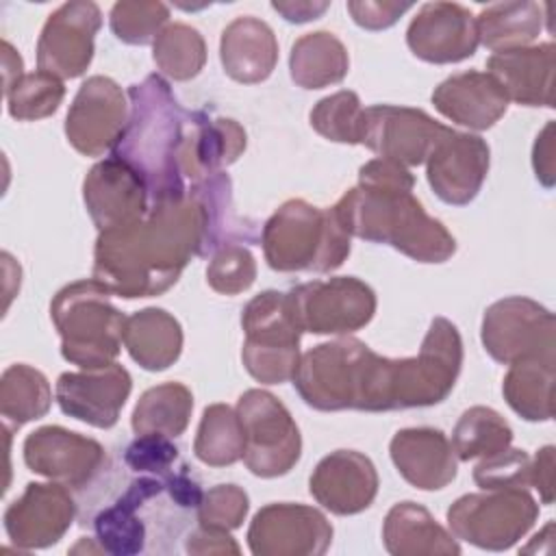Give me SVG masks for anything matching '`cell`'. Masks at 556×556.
<instances>
[{"label":"cell","mask_w":556,"mask_h":556,"mask_svg":"<svg viewBox=\"0 0 556 556\" xmlns=\"http://www.w3.org/2000/svg\"><path fill=\"white\" fill-rule=\"evenodd\" d=\"M536 517L534 497L517 486L463 495L447 510V523L456 539L493 552L513 547Z\"/></svg>","instance_id":"8"},{"label":"cell","mask_w":556,"mask_h":556,"mask_svg":"<svg viewBox=\"0 0 556 556\" xmlns=\"http://www.w3.org/2000/svg\"><path fill=\"white\" fill-rule=\"evenodd\" d=\"M265 261L276 271H332L350 254V235L332 208L304 200L285 202L263 226Z\"/></svg>","instance_id":"5"},{"label":"cell","mask_w":556,"mask_h":556,"mask_svg":"<svg viewBox=\"0 0 556 556\" xmlns=\"http://www.w3.org/2000/svg\"><path fill=\"white\" fill-rule=\"evenodd\" d=\"M102 24L98 4L65 2L43 24L37 65L56 78L80 76L93 59V37Z\"/></svg>","instance_id":"15"},{"label":"cell","mask_w":556,"mask_h":556,"mask_svg":"<svg viewBox=\"0 0 556 556\" xmlns=\"http://www.w3.org/2000/svg\"><path fill=\"white\" fill-rule=\"evenodd\" d=\"M122 343L148 371L167 369L182 350V328L163 308H143L126 317Z\"/></svg>","instance_id":"29"},{"label":"cell","mask_w":556,"mask_h":556,"mask_svg":"<svg viewBox=\"0 0 556 556\" xmlns=\"http://www.w3.org/2000/svg\"><path fill=\"white\" fill-rule=\"evenodd\" d=\"M4 96L9 115L20 122H30L52 115L65 96V87L61 78L37 70L24 74Z\"/></svg>","instance_id":"39"},{"label":"cell","mask_w":556,"mask_h":556,"mask_svg":"<svg viewBox=\"0 0 556 556\" xmlns=\"http://www.w3.org/2000/svg\"><path fill=\"white\" fill-rule=\"evenodd\" d=\"M287 293L302 332L350 334L376 313V293L354 276L313 280Z\"/></svg>","instance_id":"10"},{"label":"cell","mask_w":556,"mask_h":556,"mask_svg":"<svg viewBox=\"0 0 556 556\" xmlns=\"http://www.w3.org/2000/svg\"><path fill=\"white\" fill-rule=\"evenodd\" d=\"M554 43L502 50L486 59V74L497 80L508 102L523 106H554Z\"/></svg>","instance_id":"24"},{"label":"cell","mask_w":556,"mask_h":556,"mask_svg":"<svg viewBox=\"0 0 556 556\" xmlns=\"http://www.w3.org/2000/svg\"><path fill=\"white\" fill-rule=\"evenodd\" d=\"M428 182L434 193L454 206L469 204L489 172V146L478 135L452 132L428 156Z\"/></svg>","instance_id":"21"},{"label":"cell","mask_w":556,"mask_h":556,"mask_svg":"<svg viewBox=\"0 0 556 556\" xmlns=\"http://www.w3.org/2000/svg\"><path fill=\"white\" fill-rule=\"evenodd\" d=\"M245 341L241 358L252 378L265 384L293 380L300 363V326L289 293L263 291L248 302L241 315Z\"/></svg>","instance_id":"7"},{"label":"cell","mask_w":556,"mask_h":556,"mask_svg":"<svg viewBox=\"0 0 556 556\" xmlns=\"http://www.w3.org/2000/svg\"><path fill=\"white\" fill-rule=\"evenodd\" d=\"M2 67H4V93L24 76L22 56L13 50L9 41H2Z\"/></svg>","instance_id":"51"},{"label":"cell","mask_w":556,"mask_h":556,"mask_svg":"<svg viewBox=\"0 0 556 556\" xmlns=\"http://www.w3.org/2000/svg\"><path fill=\"white\" fill-rule=\"evenodd\" d=\"M415 56L428 63H458L478 48L476 17L456 2H428L406 30Z\"/></svg>","instance_id":"20"},{"label":"cell","mask_w":556,"mask_h":556,"mask_svg":"<svg viewBox=\"0 0 556 556\" xmlns=\"http://www.w3.org/2000/svg\"><path fill=\"white\" fill-rule=\"evenodd\" d=\"M185 549L189 554H239V545L232 541L228 530L206 526H200L189 534Z\"/></svg>","instance_id":"47"},{"label":"cell","mask_w":556,"mask_h":556,"mask_svg":"<svg viewBox=\"0 0 556 556\" xmlns=\"http://www.w3.org/2000/svg\"><path fill=\"white\" fill-rule=\"evenodd\" d=\"M169 9L163 2H117L111 9V30L124 43H154L167 24Z\"/></svg>","instance_id":"41"},{"label":"cell","mask_w":556,"mask_h":556,"mask_svg":"<svg viewBox=\"0 0 556 556\" xmlns=\"http://www.w3.org/2000/svg\"><path fill=\"white\" fill-rule=\"evenodd\" d=\"M532 460L523 450H502L482 458L473 469V480L480 489H526L530 486Z\"/></svg>","instance_id":"43"},{"label":"cell","mask_w":556,"mask_h":556,"mask_svg":"<svg viewBox=\"0 0 556 556\" xmlns=\"http://www.w3.org/2000/svg\"><path fill=\"white\" fill-rule=\"evenodd\" d=\"M219 56L224 72L232 80L245 85L261 83L274 72L278 61L274 30L252 15L237 17L222 33Z\"/></svg>","instance_id":"28"},{"label":"cell","mask_w":556,"mask_h":556,"mask_svg":"<svg viewBox=\"0 0 556 556\" xmlns=\"http://www.w3.org/2000/svg\"><path fill=\"white\" fill-rule=\"evenodd\" d=\"M330 4L328 2H271V9L278 11L287 22L293 24H302V22H311L317 20Z\"/></svg>","instance_id":"50"},{"label":"cell","mask_w":556,"mask_h":556,"mask_svg":"<svg viewBox=\"0 0 556 556\" xmlns=\"http://www.w3.org/2000/svg\"><path fill=\"white\" fill-rule=\"evenodd\" d=\"M363 106L354 91H337L315 104L311 126L326 139L339 143H361Z\"/></svg>","instance_id":"40"},{"label":"cell","mask_w":556,"mask_h":556,"mask_svg":"<svg viewBox=\"0 0 556 556\" xmlns=\"http://www.w3.org/2000/svg\"><path fill=\"white\" fill-rule=\"evenodd\" d=\"M191 408L193 395L185 384L163 382L139 397L130 424L135 434H165L174 439L187 430Z\"/></svg>","instance_id":"34"},{"label":"cell","mask_w":556,"mask_h":556,"mask_svg":"<svg viewBox=\"0 0 556 556\" xmlns=\"http://www.w3.org/2000/svg\"><path fill=\"white\" fill-rule=\"evenodd\" d=\"M124 465L135 473L163 476L174 469L178 460V447L172 437L165 434H137L122 454Z\"/></svg>","instance_id":"45"},{"label":"cell","mask_w":556,"mask_h":556,"mask_svg":"<svg viewBox=\"0 0 556 556\" xmlns=\"http://www.w3.org/2000/svg\"><path fill=\"white\" fill-rule=\"evenodd\" d=\"M508 406L528 421H547L554 415V358H521L510 363L504 378Z\"/></svg>","instance_id":"32"},{"label":"cell","mask_w":556,"mask_h":556,"mask_svg":"<svg viewBox=\"0 0 556 556\" xmlns=\"http://www.w3.org/2000/svg\"><path fill=\"white\" fill-rule=\"evenodd\" d=\"M254 278V256L241 243H228L219 248L206 267L208 285L224 295H235L250 289Z\"/></svg>","instance_id":"42"},{"label":"cell","mask_w":556,"mask_h":556,"mask_svg":"<svg viewBox=\"0 0 556 556\" xmlns=\"http://www.w3.org/2000/svg\"><path fill=\"white\" fill-rule=\"evenodd\" d=\"M130 387V374L122 365L109 363L61 374L54 387V397L65 415L96 428H111L119 419Z\"/></svg>","instance_id":"18"},{"label":"cell","mask_w":556,"mask_h":556,"mask_svg":"<svg viewBox=\"0 0 556 556\" xmlns=\"http://www.w3.org/2000/svg\"><path fill=\"white\" fill-rule=\"evenodd\" d=\"M113 293L96 278L63 287L50 317L61 334V354L80 369L115 363L126 317L111 304Z\"/></svg>","instance_id":"6"},{"label":"cell","mask_w":556,"mask_h":556,"mask_svg":"<svg viewBox=\"0 0 556 556\" xmlns=\"http://www.w3.org/2000/svg\"><path fill=\"white\" fill-rule=\"evenodd\" d=\"M52 391L46 376L24 363L4 369L0 380V413L13 428L39 419L48 413Z\"/></svg>","instance_id":"35"},{"label":"cell","mask_w":556,"mask_h":556,"mask_svg":"<svg viewBox=\"0 0 556 556\" xmlns=\"http://www.w3.org/2000/svg\"><path fill=\"white\" fill-rule=\"evenodd\" d=\"M202 250L204 213L187 189L185 198L150 204L135 224L100 232L93 278L119 298L161 295Z\"/></svg>","instance_id":"2"},{"label":"cell","mask_w":556,"mask_h":556,"mask_svg":"<svg viewBox=\"0 0 556 556\" xmlns=\"http://www.w3.org/2000/svg\"><path fill=\"white\" fill-rule=\"evenodd\" d=\"M463 365L456 326L434 317L413 358H387L363 341L343 337L300 356L293 387L317 410H397L432 406L447 397Z\"/></svg>","instance_id":"1"},{"label":"cell","mask_w":556,"mask_h":556,"mask_svg":"<svg viewBox=\"0 0 556 556\" xmlns=\"http://www.w3.org/2000/svg\"><path fill=\"white\" fill-rule=\"evenodd\" d=\"M378 493L374 463L354 450H337L319 460L311 476V495L334 515L365 510Z\"/></svg>","instance_id":"23"},{"label":"cell","mask_w":556,"mask_h":556,"mask_svg":"<svg viewBox=\"0 0 556 556\" xmlns=\"http://www.w3.org/2000/svg\"><path fill=\"white\" fill-rule=\"evenodd\" d=\"M237 415L245 434V467L261 478L285 476L302 452L300 430L285 404L267 391L250 389L239 397Z\"/></svg>","instance_id":"9"},{"label":"cell","mask_w":556,"mask_h":556,"mask_svg":"<svg viewBox=\"0 0 556 556\" xmlns=\"http://www.w3.org/2000/svg\"><path fill=\"white\" fill-rule=\"evenodd\" d=\"M530 484H534V489H539L543 504L554 502V447L552 445L541 447L539 454L534 456Z\"/></svg>","instance_id":"49"},{"label":"cell","mask_w":556,"mask_h":556,"mask_svg":"<svg viewBox=\"0 0 556 556\" xmlns=\"http://www.w3.org/2000/svg\"><path fill=\"white\" fill-rule=\"evenodd\" d=\"M384 547L395 556L421 554H460V545L447 534L434 517L415 502L395 504L382 528Z\"/></svg>","instance_id":"30"},{"label":"cell","mask_w":556,"mask_h":556,"mask_svg":"<svg viewBox=\"0 0 556 556\" xmlns=\"http://www.w3.org/2000/svg\"><path fill=\"white\" fill-rule=\"evenodd\" d=\"M513 441V430L506 419L486 406L465 410L452 432V447L458 460L486 458L506 450Z\"/></svg>","instance_id":"37"},{"label":"cell","mask_w":556,"mask_h":556,"mask_svg":"<svg viewBox=\"0 0 556 556\" xmlns=\"http://www.w3.org/2000/svg\"><path fill=\"white\" fill-rule=\"evenodd\" d=\"M87 211L100 232L141 219L150 208V195L139 174L115 156L96 163L83 182Z\"/></svg>","instance_id":"19"},{"label":"cell","mask_w":556,"mask_h":556,"mask_svg":"<svg viewBox=\"0 0 556 556\" xmlns=\"http://www.w3.org/2000/svg\"><path fill=\"white\" fill-rule=\"evenodd\" d=\"M332 526L313 506L269 504L261 508L248 530L256 556H317L328 549Z\"/></svg>","instance_id":"14"},{"label":"cell","mask_w":556,"mask_h":556,"mask_svg":"<svg viewBox=\"0 0 556 556\" xmlns=\"http://www.w3.org/2000/svg\"><path fill=\"white\" fill-rule=\"evenodd\" d=\"M126 98L119 85L106 76L87 78L67 111V141L85 156L113 150L126 126Z\"/></svg>","instance_id":"16"},{"label":"cell","mask_w":556,"mask_h":556,"mask_svg":"<svg viewBox=\"0 0 556 556\" xmlns=\"http://www.w3.org/2000/svg\"><path fill=\"white\" fill-rule=\"evenodd\" d=\"M413 185L415 178L404 165L378 156L358 169V187L332 213L350 237L393 245L419 263H443L456 252V241L413 198Z\"/></svg>","instance_id":"3"},{"label":"cell","mask_w":556,"mask_h":556,"mask_svg":"<svg viewBox=\"0 0 556 556\" xmlns=\"http://www.w3.org/2000/svg\"><path fill=\"white\" fill-rule=\"evenodd\" d=\"M391 460L406 482L424 491L447 486L456 478L452 441L434 428H406L389 445Z\"/></svg>","instance_id":"26"},{"label":"cell","mask_w":556,"mask_h":556,"mask_svg":"<svg viewBox=\"0 0 556 556\" xmlns=\"http://www.w3.org/2000/svg\"><path fill=\"white\" fill-rule=\"evenodd\" d=\"M452 132L450 126L439 124L419 109L376 104L363 111L361 143L380 159H391L406 167L426 163Z\"/></svg>","instance_id":"12"},{"label":"cell","mask_w":556,"mask_h":556,"mask_svg":"<svg viewBox=\"0 0 556 556\" xmlns=\"http://www.w3.org/2000/svg\"><path fill=\"white\" fill-rule=\"evenodd\" d=\"M130 115L111 150L143 180L150 204L187 195L180 169V148L187 135L189 115L174 98L169 85L150 74L128 89Z\"/></svg>","instance_id":"4"},{"label":"cell","mask_w":556,"mask_h":556,"mask_svg":"<svg viewBox=\"0 0 556 556\" xmlns=\"http://www.w3.org/2000/svg\"><path fill=\"white\" fill-rule=\"evenodd\" d=\"M165 491V476L137 473L124 491L93 517L96 541L106 554L135 556L146 549L148 528L143 506Z\"/></svg>","instance_id":"22"},{"label":"cell","mask_w":556,"mask_h":556,"mask_svg":"<svg viewBox=\"0 0 556 556\" xmlns=\"http://www.w3.org/2000/svg\"><path fill=\"white\" fill-rule=\"evenodd\" d=\"M432 104L460 126L486 130L506 113L508 98L491 74L471 70L445 78L432 91Z\"/></svg>","instance_id":"27"},{"label":"cell","mask_w":556,"mask_h":556,"mask_svg":"<svg viewBox=\"0 0 556 556\" xmlns=\"http://www.w3.org/2000/svg\"><path fill=\"white\" fill-rule=\"evenodd\" d=\"M76 504L65 484L28 482L24 493L4 510V530L20 549L56 543L72 526Z\"/></svg>","instance_id":"17"},{"label":"cell","mask_w":556,"mask_h":556,"mask_svg":"<svg viewBox=\"0 0 556 556\" xmlns=\"http://www.w3.org/2000/svg\"><path fill=\"white\" fill-rule=\"evenodd\" d=\"M243 447L245 434L237 410L226 404L206 406L193 441L195 456L211 467H224L237 463L243 456Z\"/></svg>","instance_id":"36"},{"label":"cell","mask_w":556,"mask_h":556,"mask_svg":"<svg viewBox=\"0 0 556 556\" xmlns=\"http://www.w3.org/2000/svg\"><path fill=\"white\" fill-rule=\"evenodd\" d=\"M554 315L521 295L504 298L484 311L482 343L493 361L510 365L521 358H554Z\"/></svg>","instance_id":"11"},{"label":"cell","mask_w":556,"mask_h":556,"mask_svg":"<svg viewBox=\"0 0 556 556\" xmlns=\"http://www.w3.org/2000/svg\"><path fill=\"white\" fill-rule=\"evenodd\" d=\"M348 50L332 33H306L291 48V78L302 89H321L341 83L348 74Z\"/></svg>","instance_id":"31"},{"label":"cell","mask_w":556,"mask_h":556,"mask_svg":"<svg viewBox=\"0 0 556 556\" xmlns=\"http://www.w3.org/2000/svg\"><path fill=\"white\" fill-rule=\"evenodd\" d=\"M156 67L174 80H189L200 74L206 61L202 35L187 24H167L152 43Z\"/></svg>","instance_id":"38"},{"label":"cell","mask_w":556,"mask_h":556,"mask_svg":"<svg viewBox=\"0 0 556 556\" xmlns=\"http://www.w3.org/2000/svg\"><path fill=\"white\" fill-rule=\"evenodd\" d=\"M24 463L30 471L80 491L106 469V454L89 437L61 426H43L26 437Z\"/></svg>","instance_id":"13"},{"label":"cell","mask_w":556,"mask_h":556,"mask_svg":"<svg viewBox=\"0 0 556 556\" xmlns=\"http://www.w3.org/2000/svg\"><path fill=\"white\" fill-rule=\"evenodd\" d=\"M245 150V130L228 117L193 111L180 148V169L191 182L208 178L235 163Z\"/></svg>","instance_id":"25"},{"label":"cell","mask_w":556,"mask_h":556,"mask_svg":"<svg viewBox=\"0 0 556 556\" xmlns=\"http://www.w3.org/2000/svg\"><path fill=\"white\" fill-rule=\"evenodd\" d=\"M554 122H547L543 132L536 137L534 150H532V165L536 172V180H541L545 187L554 185Z\"/></svg>","instance_id":"48"},{"label":"cell","mask_w":556,"mask_h":556,"mask_svg":"<svg viewBox=\"0 0 556 556\" xmlns=\"http://www.w3.org/2000/svg\"><path fill=\"white\" fill-rule=\"evenodd\" d=\"M250 508L248 495L237 484H217L204 493L198 506V521L206 528L235 530L241 526Z\"/></svg>","instance_id":"44"},{"label":"cell","mask_w":556,"mask_h":556,"mask_svg":"<svg viewBox=\"0 0 556 556\" xmlns=\"http://www.w3.org/2000/svg\"><path fill=\"white\" fill-rule=\"evenodd\" d=\"M541 7L536 2L491 4L476 17L478 41L493 52L526 48L541 33Z\"/></svg>","instance_id":"33"},{"label":"cell","mask_w":556,"mask_h":556,"mask_svg":"<svg viewBox=\"0 0 556 556\" xmlns=\"http://www.w3.org/2000/svg\"><path fill=\"white\" fill-rule=\"evenodd\" d=\"M413 9L410 2H348L352 20L367 30H382L397 22L402 13Z\"/></svg>","instance_id":"46"}]
</instances>
